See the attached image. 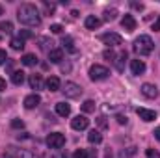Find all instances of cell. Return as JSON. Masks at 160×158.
<instances>
[{"instance_id": "cell-1", "label": "cell", "mask_w": 160, "mask_h": 158, "mask_svg": "<svg viewBox=\"0 0 160 158\" xmlns=\"http://www.w3.org/2000/svg\"><path fill=\"white\" fill-rule=\"evenodd\" d=\"M17 19L21 24H26V26H39L41 24V15L34 4H22L17 9Z\"/></svg>"}, {"instance_id": "cell-2", "label": "cell", "mask_w": 160, "mask_h": 158, "mask_svg": "<svg viewBox=\"0 0 160 158\" xmlns=\"http://www.w3.org/2000/svg\"><path fill=\"white\" fill-rule=\"evenodd\" d=\"M153 48H155V43H153V39H151L149 36H140V37H136V41H134V50H136L140 56L151 54Z\"/></svg>"}, {"instance_id": "cell-3", "label": "cell", "mask_w": 160, "mask_h": 158, "mask_svg": "<svg viewBox=\"0 0 160 158\" xmlns=\"http://www.w3.org/2000/svg\"><path fill=\"white\" fill-rule=\"evenodd\" d=\"M108 77H110V71L104 65L95 63V65L89 67V78L91 80H104V78H108Z\"/></svg>"}, {"instance_id": "cell-4", "label": "cell", "mask_w": 160, "mask_h": 158, "mask_svg": "<svg viewBox=\"0 0 160 158\" xmlns=\"http://www.w3.org/2000/svg\"><path fill=\"white\" fill-rule=\"evenodd\" d=\"M47 145L50 149H62L65 145V136L60 134V132H52V134L47 136Z\"/></svg>"}, {"instance_id": "cell-5", "label": "cell", "mask_w": 160, "mask_h": 158, "mask_svg": "<svg viewBox=\"0 0 160 158\" xmlns=\"http://www.w3.org/2000/svg\"><path fill=\"white\" fill-rule=\"evenodd\" d=\"M63 95L67 97V99H78L80 95H82V87H80L78 84H75V82H65V86H63Z\"/></svg>"}, {"instance_id": "cell-6", "label": "cell", "mask_w": 160, "mask_h": 158, "mask_svg": "<svg viewBox=\"0 0 160 158\" xmlns=\"http://www.w3.org/2000/svg\"><path fill=\"white\" fill-rule=\"evenodd\" d=\"M101 41H102L104 45H108V47H119V45H123V37H121L119 34H116V32L102 34V36H101Z\"/></svg>"}, {"instance_id": "cell-7", "label": "cell", "mask_w": 160, "mask_h": 158, "mask_svg": "<svg viewBox=\"0 0 160 158\" xmlns=\"http://www.w3.org/2000/svg\"><path fill=\"white\" fill-rule=\"evenodd\" d=\"M71 126L75 130H86L89 126V119L86 117V116H77V117L71 121Z\"/></svg>"}, {"instance_id": "cell-8", "label": "cell", "mask_w": 160, "mask_h": 158, "mask_svg": "<svg viewBox=\"0 0 160 158\" xmlns=\"http://www.w3.org/2000/svg\"><path fill=\"white\" fill-rule=\"evenodd\" d=\"M142 93H143V97H147V99H157V97H158V87H157L155 84H143V86H142Z\"/></svg>"}, {"instance_id": "cell-9", "label": "cell", "mask_w": 160, "mask_h": 158, "mask_svg": "<svg viewBox=\"0 0 160 158\" xmlns=\"http://www.w3.org/2000/svg\"><path fill=\"white\" fill-rule=\"evenodd\" d=\"M130 71H132V75H143L145 73V63H143V60H130Z\"/></svg>"}, {"instance_id": "cell-10", "label": "cell", "mask_w": 160, "mask_h": 158, "mask_svg": "<svg viewBox=\"0 0 160 158\" xmlns=\"http://www.w3.org/2000/svg\"><path fill=\"white\" fill-rule=\"evenodd\" d=\"M39 102H41V97L38 95V93H32V95H28V97L24 99V108L32 110V108L39 106Z\"/></svg>"}, {"instance_id": "cell-11", "label": "cell", "mask_w": 160, "mask_h": 158, "mask_svg": "<svg viewBox=\"0 0 160 158\" xmlns=\"http://www.w3.org/2000/svg\"><path fill=\"white\" fill-rule=\"evenodd\" d=\"M121 26H123L127 32H132V30H136V19H134L132 15H125V17L121 19Z\"/></svg>"}, {"instance_id": "cell-12", "label": "cell", "mask_w": 160, "mask_h": 158, "mask_svg": "<svg viewBox=\"0 0 160 158\" xmlns=\"http://www.w3.org/2000/svg\"><path fill=\"white\" fill-rule=\"evenodd\" d=\"M138 116L140 119H143V121H155L157 119V112L155 110H147V108H138Z\"/></svg>"}, {"instance_id": "cell-13", "label": "cell", "mask_w": 160, "mask_h": 158, "mask_svg": "<svg viewBox=\"0 0 160 158\" xmlns=\"http://www.w3.org/2000/svg\"><path fill=\"white\" fill-rule=\"evenodd\" d=\"M48 60H50V63H62V60H63V50H62V48H52V50L48 52Z\"/></svg>"}, {"instance_id": "cell-14", "label": "cell", "mask_w": 160, "mask_h": 158, "mask_svg": "<svg viewBox=\"0 0 160 158\" xmlns=\"http://www.w3.org/2000/svg\"><path fill=\"white\" fill-rule=\"evenodd\" d=\"M28 84H30L32 89H43V86H45V82H43V78H41V75H30Z\"/></svg>"}, {"instance_id": "cell-15", "label": "cell", "mask_w": 160, "mask_h": 158, "mask_svg": "<svg viewBox=\"0 0 160 158\" xmlns=\"http://www.w3.org/2000/svg\"><path fill=\"white\" fill-rule=\"evenodd\" d=\"M45 86H47L48 91H60V87H62V84H60V78H58V77H50V78L45 82Z\"/></svg>"}, {"instance_id": "cell-16", "label": "cell", "mask_w": 160, "mask_h": 158, "mask_svg": "<svg viewBox=\"0 0 160 158\" xmlns=\"http://www.w3.org/2000/svg\"><path fill=\"white\" fill-rule=\"evenodd\" d=\"M84 24H86V28H88V30H95V28H99V26H101V19H97V17L89 15V17H86Z\"/></svg>"}, {"instance_id": "cell-17", "label": "cell", "mask_w": 160, "mask_h": 158, "mask_svg": "<svg viewBox=\"0 0 160 158\" xmlns=\"http://www.w3.org/2000/svg\"><path fill=\"white\" fill-rule=\"evenodd\" d=\"M56 114L62 116V117H67V116L71 114V106H69L67 102H58V104H56Z\"/></svg>"}, {"instance_id": "cell-18", "label": "cell", "mask_w": 160, "mask_h": 158, "mask_svg": "<svg viewBox=\"0 0 160 158\" xmlns=\"http://www.w3.org/2000/svg\"><path fill=\"white\" fill-rule=\"evenodd\" d=\"M88 141L97 145V143H101V141H102V134H101L99 130H91V132L88 134Z\"/></svg>"}, {"instance_id": "cell-19", "label": "cell", "mask_w": 160, "mask_h": 158, "mask_svg": "<svg viewBox=\"0 0 160 158\" xmlns=\"http://www.w3.org/2000/svg\"><path fill=\"white\" fill-rule=\"evenodd\" d=\"M11 153L17 158H41L39 155H36V153H32V151H24V149H21V151H11Z\"/></svg>"}, {"instance_id": "cell-20", "label": "cell", "mask_w": 160, "mask_h": 158, "mask_svg": "<svg viewBox=\"0 0 160 158\" xmlns=\"http://www.w3.org/2000/svg\"><path fill=\"white\" fill-rule=\"evenodd\" d=\"M21 62H22V65L32 67V65H36V63H38V58H36V54H24Z\"/></svg>"}, {"instance_id": "cell-21", "label": "cell", "mask_w": 160, "mask_h": 158, "mask_svg": "<svg viewBox=\"0 0 160 158\" xmlns=\"http://www.w3.org/2000/svg\"><path fill=\"white\" fill-rule=\"evenodd\" d=\"M125 60H127V52H121V54H118V58H116V62H114V63H116V69H118L119 73L125 69Z\"/></svg>"}, {"instance_id": "cell-22", "label": "cell", "mask_w": 160, "mask_h": 158, "mask_svg": "<svg viewBox=\"0 0 160 158\" xmlns=\"http://www.w3.org/2000/svg\"><path fill=\"white\" fill-rule=\"evenodd\" d=\"M11 82H13L15 86H21V84L24 82V73H22V71H13V73H11Z\"/></svg>"}, {"instance_id": "cell-23", "label": "cell", "mask_w": 160, "mask_h": 158, "mask_svg": "<svg viewBox=\"0 0 160 158\" xmlns=\"http://www.w3.org/2000/svg\"><path fill=\"white\" fill-rule=\"evenodd\" d=\"M9 45H11L13 50H22V48H24V39H21V37H13Z\"/></svg>"}, {"instance_id": "cell-24", "label": "cell", "mask_w": 160, "mask_h": 158, "mask_svg": "<svg viewBox=\"0 0 160 158\" xmlns=\"http://www.w3.org/2000/svg\"><path fill=\"white\" fill-rule=\"evenodd\" d=\"M82 110L86 112V114H91V112H95V102L93 101H84V104H82Z\"/></svg>"}, {"instance_id": "cell-25", "label": "cell", "mask_w": 160, "mask_h": 158, "mask_svg": "<svg viewBox=\"0 0 160 158\" xmlns=\"http://www.w3.org/2000/svg\"><path fill=\"white\" fill-rule=\"evenodd\" d=\"M41 43L39 47L41 48H43V50H48V52H50V50H52V47H50V45H52V41H48V37H39V39H38Z\"/></svg>"}, {"instance_id": "cell-26", "label": "cell", "mask_w": 160, "mask_h": 158, "mask_svg": "<svg viewBox=\"0 0 160 158\" xmlns=\"http://www.w3.org/2000/svg\"><path fill=\"white\" fill-rule=\"evenodd\" d=\"M118 17V9L116 7H112V9H106L104 11V21H114Z\"/></svg>"}, {"instance_id": "cell-27", "label": "cell", "mask_w": 160, "mask_h": 158, "mask_svg": "<svg viewBox=\"0 0 160 158\" xmlns=\"http://www.w3.org/2000/svg\"><path fill=\"white\" fill-rule=\"evenodd\" d=\"M62 45H63L67 50H71V52H75V50H77V48H75V43H73L71 37H63V39H62Z\"/></svg>"}, {"instance_id": "cell-28", "label": "cell", "mask_w": 160, "mask_h": 158, "mask_svg": "<svg viewBox=\"0 0 160 158\" xmlns=\"http://www.w3.org/2000/svg\"><path fill=\"white\" fill-rule=\"evenodd\" d=\"M97 125H99L101 130H106V128H108V121H106L104 116H99V117H97Z\"/></svg>"}, {"instance_id": "cell-29", "label": "cell", "mask_w": 160, "mask_h": 158, "mask_svg": "<svg viewBox=\"0 0 160 158\" xmlns=\"http://www.w3.org/2000/svg\"><path fill=\"white\" fill-rule=\"evenodd\" d=\"M0 30L6 32V34H11V32H13V24L8 22V21H6V22H0Z\"/></svg>"}, {"instance_id": "cell-30", "label": "cell", "mask_w": 160, "mask_h": 158, "mask_svg": "<svg viewBox=\"0 0 160 158\" xmlns=\"http://www.w3.org/2000/svg\"><path fill=\"white\" fill-rule=\"evenodd\" d=\"M102 56H104L108 62H116V58H118V54H116L114 50H104V52H102Z\"/></svg>"}, {"instance_id": "cell-31", "label": "cell", "mask_w": 160, "mask_h": 158, "mask_svg": "<svg viewBox=\"0 0 160 158\" xmlns=\"http://www.w3.org/2000/svg\"><path fill=\"white\" fill-rule=\"evenodd\" d=\"M50 32H52V34H62V32H63V26H62V24H52V26H50Z\"/></svg>"}, {"instance_id": "cell-32", "label": "cell", "mask_w": 160, "mask_h": 158, "mask_svg": "<svg viewBox=\"0 0 160 158\" xmlns=\"http://www.w3.org/2000/svg\"><path fill=\"white\" fill-rule=\"evenodd\" d=\"M73 158H88V153H86V149H78V151H75Z\"/></svg>"}, {"instance_id": "cell-33", "label": "cell", "mask_w": 160, "mask_h": 158, "mask_svg": "<svg viewBox=\"0 0 160 158\" xmlns=\"http://www.w3.org/2000/svg\"><path fill=\"white\" fill-rule=\"evenodd\" d=\"M145 156L147 158H160V155L155 151V149H147V151H145Z\"/></svg>"}, {"instance_id": "cell-34", "label": "cell", "mask_w": 160, "mask_h": 158, "mask_svg": "<svg viewBox=\"0 0 160 158\" xmlns=\"http://www.w3.org/2000/svg\"><path fill=\"white\" fill-rule=\"evenodd\" d=\"M21 39H30L32 37V32L30 30H21V36H19Z\"/></svg>"}, {"instance_id": "cell-35", "label": "cell", "mask_w": 160, "mask_h": 158, "mask_svg": "<svg viewBox=\"0 0 160 158\" xmlns=\"http://www.w3.org/2000/svg\"><path fill=\"white\" fill-rule=\"evenodd\" d=\"M11 126H13V128H22L24 123H22L21 119H13V121H11Z\"/></svg>"}, {"instance_id": "cell-36", "label": "cell", "mask_w": 160, "mask_h": 158, "mask_svg": "<svg viewBox=\"0 0 160 158\" xmlns=\"http://www.w3.org/2000/svg\"><path fill=\"white\" fill-rule=\"evenodd\" d=\"M6 60H8V54H6V50H0V65H2V63H6Z\"/></svg>"}, {"instance_id": "cell-37", "label": "cell", "mask_w": 160, "mask_h": 158, "mask_svg": "<svg viewBox=\"0 0 160 158\" xmlns=\"http://www.w3.org/2000/svg\"><path fill=\"white\" fill-rule=\"evenodd\" d=\"M153 30H155V32H160V17L155 21V24H153Z\"/></svg>"}, {"instance_id": "cell-38", "label": "cell", "mask_w": 160, "mask_h": 158, "mask_svg": "<svg viewBox=\"0 0 160 158\" xmlns=\"http://www.w3.org/2000/svg\"><path fill=\"white\" fill-rule=\"evenodd\" d=\"M132 7H136V9H143V4H138V2H132Z\"/></svg>"}, {"instance_id": "cell-39", "label": "cell", "mask_w": 160, "mask_h": 158, "mask_svg": "<svg viewBox=\"0 0 160 158\" xmlns=\"http://www.w3.org/2000/svg\"><path fill=\"white\" fill-rule=\"evenodd\" d=\"M118 123H119V125H125V123H127V117H123V116H118Z\"/></svg>"}, {"instance_id": "cell-40", "label": "cell", "mask_w": 160, "mask_h": 158, "mask_svg": "<svg viewBox=\"0 0 160 158\" xmlns=\"http://www.w3.org/2000/svg\"><path fill=\"white\" fill-rule=\"evenodd\" d=\"M4 89H6V80L0 78V91H4Z\"/></svg>"}, {"instance_id": "cell-41", "label": "cell", "mask_w": 160, "mask_h": 158, "mask_svg": "<svg viewBox=\"0 0 160 158\" xmlns=\"http://www.w3.org/2000/svg\"><path fill=\"white\" fill-rule=\"evenodd\" d=\"M153 134H155V138H157V140H160V126H158V128H155V132H153Z\"/></svg>"}, {"instance_id": "cell-42", "label": "cell", "mask_w": 160, "mask_h": 158, "mask_svg": "<svg viewBox=\"0 0 160 158\" xmlns=\"http://www.w3.org/2000/svg\"><path fill=\"white\" fill-rule=\"evenodd\" d=\"M62 71H71V65H63L62 63Z\"/></svg>"}, {"instance_id": "cell-43", "label": "cell", "mask_w": 160, "mask_h": 158, "mask_svg": "<svg viewBox=\"0 0 160 158\" xmlns=\"http://www.w3.org/2000/svg\"><path fill=\"white\" fill-rule=\"evenodd\" d=\"M0 15H4V7L2 6H0Z\"/></svg>"}, {"instance_id": "cell-44", "label": "cell", "mask_w": 160, "mask_h": 158, "mask_svg": "<svg viewBox=\"0 0 160 158\" xmlns=\"http://www.w3.org/2000/svg\"><path fill=\"white\" fill-rule=\"evenodd\" d=\"M2 158H11V156H9V155H4V156H2Z\"/></svg>"}]
</instances>
